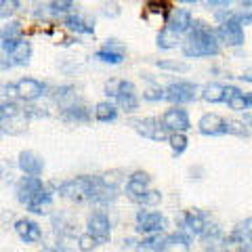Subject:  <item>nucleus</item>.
I'll return each mask as SVG.
<instances>
[{"instance_id": "44", "label": "nucleus", "mask_w": 252, "mask_h": 252, "mask_svg": "<svg viewBox=\"0 0 252 252\" xmlns=\"http://www.w3.org/2000/svg\"><path fill=\"white\" fill-rule=\"evenodd\" d=\"M246 103L248 107H252V93H246Z\"/></svg>"}, {"instance_id": "43", "label": "nucleus", "mask_w": 252, "mask_h": 252, "mask_svg": "<svg viewBox=\"0 0 252 252\" xmlns=\"http://www.w3.org/2000/svg\"><path fill=\"white\" fill-rule=\"evenodd\" d=\"M246 124H248V128L252 130V114H246Z\"/></svg>"}, {"instance_id": "15", "label": "nucleus", "mask_w": 252, "mask_h": 252, "mask_svg": "<svg viewBox=\"0 0 252 252\" xmlns=\"http://www.w3.org/2000/svg\"><path fill=\"white\" fill-rule=\"evenodd\" d=\"M149 183H152V177H149L147 172H141V170L132 172L128 181H126V195H128L132 202H137L139 195H143L149 189Z\"/></svg>"}, {"instance_id": "23", "label": "nucleus", "mask_w": 252, "mask_h": 252, "mask_svg": "<svg viewBox=\"0 0 252 252\" xmlns=\"http://www.w3.org/2000/svg\"><path fill=\"white\" fill-rule=\"evenodd\" d=\"M63 120L76 122V124H86L91 120V112L82 103H72V105L63 107Z\"/></svg>"}, {"instance_id": "36", "label": "nucleus", "mask_w": 252, "mask_h": 252, "mask_svg": "<svg viewBox=\"0 0 252 252\" xmlns=\"http://www.w3.org/2000/svg\"><path fill=\"white\" fill-rule=\"evenodd\" d=\"M143 99L145 101H162V99H166V91L160 89V86H152V89L143 91Z\"/></svg>"}, {"instance_id": "10", "label": "nucleus", "mask_w": 252, "mask_h": 252, "mask_svg": "<svg viewBox=\"0 0 252 252\" xmlns=\"http://www.w3.org/2000/svg\"><path fill=\"white\" fill-rule=\"evenodd\" d=\"M86 227H89V233L97 240V244H107L112 238V225H109L105 212H93L86 220Z\"/></svg>"}, {"instance_id": "41", "label": "nucleus", "mask_w": 252, "mask_h": 252, "mask_svg": "<svg viewBox=\"0 0 252 252\" xmlns=\"http://www.w3.org/2000/svg\"><path fill=\"white\" fill-rule=\"evenodd\" d=\"M240 78V80H244V82H252V69H250V72H244L242 76H238Z\"/></svg>"}, {"instance_id": "29", "label": "nucleus", "mask_w": 252, "mask_h": 252, "mask_svg": "<svg viewBox=\"0 0 252 252\" xmlns=\"http://www.w3.org/2000/svg\"><path fill=\"white\" fill-rule=\"evenodd\" d=\"M168 143H170V149H172V154L175 156H181L187 149V137H185V132H170V137H168Z\"/></svg>"}, {"instance_id": "8", "label": "nucleus", "mask_w": 252, "mask_h": 252, "mask_svg": "<svg viewBox=\"0 0 252 252\" xmlns=\"http://www.w3.org/2000/svg\"><path fill=\"white\" fill-rule=\"evenodd\" d=\"M135 225H137V231L143 235L162 233L166 229V217L156 210H139L135 217Z\"/></svg>"}, {"instance_id": "11", "label": "nucleus", "mask_w": 252, "mask_h": 252, "mask_svg": "<svg viewBox=\"0 0 252 252\" xmlns=\"http://www.w3.org/2000/svg\"><path fill=\"white\" fill-rule=\"evenodd\" d=\"M44 91H46V86L40 80H36V78H19V80L13 84V94H17L23 101L40 99Z\"/></svg>"}, {"instance_id": "28", "label": "nucleus", "mask_w": 252, "mask_h": 252, "mask_svg": "<svg viewBox=\"0 0 252 252\" xmlns=\"http://www.w3.org/2000/svg\"><path fill=\"white\" fill-rule=\"evenodd\" d=\"M160 69H166V72H175V74H185L189 72V63L185 61H175V59H162L156 63Z\"/></svg>"}, {"instance_id": "31", "label": "nucleus", "mask_w": 252, "mask_h": 252, "mask_svg": "<svg viewBox=\"0 0 252 252\" xmlns=\"http://www.w3.org/2000/svg\"><path fill=\"white\" fill-rule=\"evenodd\" d=\"M21 9L19 0H0V19H11Z\"/></svg>"}, {"instance_id": "34", "label": "nucleus", "mask_w": 252, "mask_h": 252, "mask_svg": "<svg viewBox=\"0 0 252 252\" xmlns=\"http://www.w3.org/2000/svg\"><path fill=\"white\" fill-rule=\"evenodd\" d=\"M162 202V193L156 191V189H147L143 195H139L137 204H143V206H158Z\"/></svg>"}, {"instance_id": "26", "label": "nucleus", "mask_w": 252, "mask_h": 252, "mask_svg": "<svg viewBox=\"0 0 252 252\" xmlns=\"http://www.w3.org/2000/svg\"><path fill=\"white\" fill-rule=\"evenodd\" d=\"M124 55L126 53H118V51H112V49H99L94 53V59L101 61V63H107V65H120L124 61Z\"/></svg>"}, {"instance_id": "32", "label": "nucleus", "mask_w": 252, "mask_h": 252, "mask_svg": "<svg viewBox=\"0 0 252 252\" xmlns=\"http://www.w3.org/2000/svg\"><path fill=\"white\" fill-rule=\"evenodd\" d=\"M23 36V26L21 21H9L0 30V38H21Z\"/></svg>"}, {"instance_id": "18", "label": "nucleus", "mask_w": 252, "mask_h": 252, "mask_svg": "<svg viewBox=\"0 0 252 252\" xmlns=\"http://www.w3.org/2000/svg\"><path fill=\"white\" fill-rule=\"evenodd\" d=\"M191 23H193L191 11H187V9H175V11H170L166 26H168L172 32H177V34L185 36L187 32L191 30Z\"/></svg>"}, {"instance_id": "5", "label": "nucleus", "mask_w": 252, "mask_h": 252, "mask_svg": "<svg viewBox=\"0 0 252 252\" xmlns=\"http://www.w3.org/2000/svg\"><path fill=\"white\" fill-rule=\"evenodd\" d=\"M217 36L220 44H227L231 49H238V46H244L246 42V36H244V26L233 17V13L227 19L220 21V26L217 28Z\"/></svg>"}, {"instance_id": "30", "label": "nucleus", "mask_w": 252, "mask_h": 252, "mask_svg": "<svg viewBox=\"0 0 252 252\" xmlns=\"http://www.w3.org/2000/svg\"><path fill=\"white\" fill-rule=\"evenodd\" d=\"M21 114V109L17 103H13V101H2L0 103V122H9L13 118H17Z\"/></svg>"}, {"instance_id": "16", "label": "nucleus", "mask_w": 252, "mask_h": 252, "mask_svg": "<svg viewBox=\"0 0 252 252\" xmlns=\"http://www.w3.org/2000/svg\"><path fill=\"white\" fill-rule=\"evenodd\" d=\"M17 164L26 175H32V177H40L44 170V160L36 152H32V149H26V152L19 154Z\"/></svg>"}, {"instance_id": "33", "label": "nucleus", "mask_w": 252, "mask_h": 252, "mask_svg": "<svg viewBox=\"0 0 252 252\" xmlns=\"http://www.w3.org/2000/svg\"><path fill=\"white\" fill-rule=\"evenodd\" d=\"M227 135L248 137L250 135V128H248V124H244L240 120H227Z\"/></svg>"}, {"instance_id": "2", "label": "nucleus", "mask_w": 252, "mask_h": 252, "mask_svg": "<svg viewBox=\"0 0 252 252\" xmlns=\"http://www.w3.org/2000/svg\"><path fill=\"white\" fill-rule=\"evenodd\" d=\"M181 49L187 59H202V57H217L220 53V40L217 30H212L206 21L193 19L191 30L185 34Z\"/></svg>"}, {"instance_id": "35", "label": "nucleus", "mask_w": 252, "mask_h": 252, "mask_svg": "<svg viewBox=\"0 0 252 252\" xmlns=\"http://www.w3.org/2000/svg\"><path fill=\"white\" fill-rule=\"evenodd\" d=\"M49 6H51L53 15H65L72 11L74 0H49Z\"/></svg>"}, {"instance_id": "19", "label": "nucleus", "mask_w": 252, "mask_h": 252, "mask_svg": "<svg viewBox=\"0 0 252 252\" xmlns=\"http://www.w3.org/2000/svg\"><path fill=\"white\" fill-rule=\"evenodd\" d=\"M15 231H17V235L26 244H36V242H40V238H42L40 225H38L36 220H32V219H19L17 223H15Z\"/></svg>"}, {"instance_id": "3", "label": "nucleus", "mask_w": 252, "mask_h": 252, "mask_svg": "<svg viewBox=\"0 0 252 252\" xmlns=\"http://www.w3.org/2000/svg\"><path fill=\"white\" fill-rule=\"evenodd\" d=\"M105 94L107 97L116 99V103L120 109L124 112H135L139 107V94H137V89L135 84L128 82V80H109L105 84Z\"/></svg>"}, {"instance_id": "37", "label": "nucleus", "mask_w": 252, "mask_h": 252, "mask_svg": "<svg viewBox=\"0 0 252 252\" xmlns=\"http://www.w3.org/2000/svg\"><path fill=\"white\" fill-rule=\"evenodd\" d=\"M94 246H97V240H94L91 233H84V235H80V238H78V248H80L82 252H89V250H93Z\"/></svg>"}, {"instance_id": "22", "label": "nucleus", "mask_w": 252, "mask_h": 252, "mask_svg": "<svg viewBox=\"0 0 252 252\" xmlns=\"http://www.w3.org/2000/svg\"><path fill=\"white\" fill-rule=\"evenodd\" d=\"M170 244V235H162V233H154V235H147V238L139 244L141 250H147V252H164Z\"/></svg>"}, {"instance_id": "14", "label": "nucleus", "mask_w": 252, "mask_h": 252, "mask_svg": "<svg viewBox=\"0 0 252 252\" xmlns=\"http://www.w3.org/2000/svg\"><path fill=\"white\" fill-rule=\"evenodd\" d=\"M63 28L74 32V34H84V36H91L94 34V21L82 17V15H76V13H65L63 15Z\"/></svg>"}, {"instance_id": "17", "label": "nucleus", "mask_w": 252, "mask_h": 252, "mask_svg": "<svg viewBox=\"0 0 252 252\" xmlns=\"http://www.w3.org/2000/svg\"><path fill=\"white\" fill-rule=\"evenodd\" d=\"M208 219L200 210H189L183 217V229L191 235H204L208 231Z\"/></svg>"}, {"instance_id": "27", "label": "nucleus", "mask_w": 252, "mask_h": 252, "mask_svg": "<svg viewBox=\"0 0 252 252\" xmlns=\"http://www.w3.org/2000/svg\"><path fill=\"white\" fill-rule=\"evenodd\" d=\"M246 238H252V217L246 219L244 223H240V225L231 231V235H229V244H240L242 240H246Z\"/></svg>"}, {"instance_id": "7", "label": "nucleus", "mask_w": 252, "mask_h": 252, "mask_svg": "<svg viewBox=\"0 0 252 252\" xmlns=\"http://www.w3.org/2000/svg\"><path fill=\"white\" fill-rule=\"evenodd\" d=\"M130 126L135 128L141 137L152 139V141H168V128L162 124L158 118H135L130 120Z\"/></svg>"}, {"instance_id": "9", "label": "nucleus", "mask_w": 252, "mask_h": 252, "mask_svg": "<svg viewBox=\"0 0 252 252\" xmlns=\"http://www.w3.org/2000/svg\"><path fill=\"white\" fill-rule=\"evenodd\" d=\"M162 124L166 126L170 132H185L191 128V120H189L187 109L181 105H172L162 114Z\"/></svg>"}, {"instance_id": "6", "label": "nucleus", "mask_w": 252, "mask_h": 252, "mask_svg": "<svg viewBox=\"0 0 252 252\" xmlns=\"http://www.w3.org/2000/svg\"><path fill=\"white\" fill-rule=\"evenodd\" d=\"M164 91H166V99L170 103L185 105V103H191V101L198 99L200 86L195 82H189V80H177V82L168 84Z\"/></svg>"}, {"instance_id": "42", "label": "nucleus", "mask_w": 252, "mask_h": 252, "mask_svg": "<svg viewBox=\"0 0 252 252\" xmlns=\"http://www.w3.org/2000/svg\"><path fill=\"white\" fill-rule=\"evenodd\" d=\"M242 6L244 9H248V11H252V0H242Z\"/></svg>"}, {"instance_id": "45", "label": "nucleus", "mask_w": 252, "mask_h": 252, "mask_svg": "<svg viewBox=\"0 0 252 252\" xmlns=\"http://www.w3.org/2000/svg\"><path fill=\"white\" fill-rule=\"evenodd\" d=\"M177 2H181V4H193V2H198V0H177Z\"/></svg>"}, {"instance_id": "21", "label": "nucleus", "mask_w": 252, "mask_h": 252, "mask_svg": "<svg viewBox=\"0 0 252 252\" xmlns=\"http://www.w3.org/2000/svg\"><path fill=\"white\" fill-rule=\"evenodd\" d=\"M183 42V36L172 32L168 26H162V30L158 32V38H156V44L160 46L162 51H170V49H177V46Z\"/></svg>"}, {"instance_id": "25", "label": "nucleus", "mask_w": 252, "mask_h": 252, "mask_svg": "<svg viewBox=\"0 0 252 252\" xmlns=\"http://www.w3.org/2000/svg\"><path fill=\"white\" fill-rule=\"evenodd\" d=\"M118 118V105L109 103V101H101L94 105V120L97 122H114Z\"/></svg>"}, {"instance_id": "46", "label": "nucleus", "mask_w": 252, "mask_h": 252, "mask_svg": "<svg viewBox=\"0 0 252 252\" xmlns=\"http://www.w3.org/2000/svg\"><path fill=\"white\" fill-rule=\"evenodd\" d=\"M2 177H4V164L0 162V181H2Z\"/></svg>"}, {"instance_id": "4", "label": "nucleus", "mask_w": 252, "mask_h": 252, "mask_svg": "<svg viewBox=\"0 0 252 252\" xmlns=\"http://www.w3.org/2000/svg\"><path fill=\"white\" fill-rule=\"evenodd\" d=\"M2 53L11 65H28L32 59V44L26 38H2Z\"/></svg>"}, {"instance_id": "39", "label": "nucleus", "mask_w": 252, "mask_h": 252, "mask_svg": "<svg viewBox=\"0 0 252 252\" xmlns=\"http://www.w3.org/2000/svg\"><path fill=\"white\" fill-rule=\"evenodd\" d=\"M233 17L238 19L244 28H246V26H252V11H248V9H246V11H242V13H233Z\"/></svg>"}, {"instance_id": "40", "label": "nucleus", "mask_w": 252, "mask_h": 252, "mask_svg": "<svg viewBox=\"0 0 252 252\" xmlns=\"http://www.w3.org/2000/svg\"><path fill=\"white\" fill-rule=\"evenodd\" d=\"M103 15L105 17H118V15H120V6H118L116 2H105L103 4Z\"/></svg>"}, {"instance_id": "20", "label": "nucleus", "mask_w": 252, "mask_h": 252, "mask_svg": "<svg viewBox=\"0 0 252 252\" xmlns=\"http://www.w3.org/2000/svg\"><path fill=\"white\" fill-rule=\"evenodd\" d=\"M223 103L229 105V109H233V112H244V109H248L246 93H242L238 86H225V101Z\"/></svg>"}, {"instance_id": "13", "label": "nucleus", "mask_w": 252, "mask_h": 252, "mask_svg": "<svg viewBox=\"0 0 252 252\" xmlns=\"http://www.w3.org/2000/svg\"><path fill=\"white\" fill-rule=\"evenodd\" d=\"M198 130L206 137H220L227 135V120L219 114H204L198 122Z\"/></svg>"}, {"instance_id": "38", "label": "nucleus", "mask_w": 252, "mask_h": 252, "mask_svg": "<svg viewBox=\"0 0 252 252\" xmlns=\"http://www.w3.org/2000/svg\"><path fill=\"white\" fill-rule=\"evenodd\" d=\"M233 2V0H206V4L210 6L212 11H225V9H229V4Z\"/></svg>"}, {"instance_id": "24", "label": "nucleus", "mask_w": 252, "mask_h": 252, "mask_svg": "<svg viewBox=\"0 0 252 252\" xmlns=\"http://www.w3.org/2000/svg\"><path fill=\"white\" fill-rule=\"evenodd\" d=\"M200 97L206 101V103H223L225 101V84H219V82L206 84L204 89H200Z\"/></svg>"}, {"instance_id": "12", "label": "nucleus", "mask_w": 252, "mask_h": 252, "mask_svg": "<svg viewBox=\"0 0 252 252\" xmlns=\"http://www.w3.org/2000/svg\"><path fill=\"white\" fill-rule=\"evenodd\" d=\"M42 189H44V183H42L40 177L26 175V177H21V181L17 183V189H15V193H17V200L28 206V204L34 200L36 195L42 191Z\"/></svg>"}, {"instance_id": "1", "label": "nucleus", "mask_w": 252, "mask_h": 252, "mask_svg": "<svg viewBox=\"0 0 252 252\" xmlns=\"http://www.w3.org/2000/svg\"><path fill=\"white\" fill-rule=\"evenodd\" d=\"M57 193L61 198L74 200V202H107L116 195V189L109 187V183L103 177H74L59 183Z\"/></svg>"}]
</instances>
